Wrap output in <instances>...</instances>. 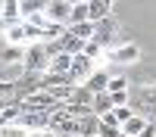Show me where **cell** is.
<instances>
[{
	"mask_svg": "<svg viewBox=\"0 0 156 137\" xmlns=\"http://www.w3.org/2000/svg\"><path fill=\"white\" fill-rule=\"evenodd\" d=\"M25 72H37V75H44L50 69V53H47V47L44 44H28L25 47Z\"/></svg>",
	"mask_w": 156,
	"mask_h": 137,
	"instance_id": "1",
	"label": "cell"
},
{
	"mask_svg": "<svg viewBox=\"0 0 156 137\" xmlns=\"http://www.w3.org/2000/svg\"><path fill=\"white\" fill-rule=\"evenodd\" d=\"M87 9H90V22H103V19H109V9L112 6H106L103 0H90Z\"/></svg>",
	"mask_w": 156,
	"mask_h": 137,
	"instance_id": "18",
	"label": "cell"
},
{
	"mask_svg": "<svg viewBox=\"0 0 156 137\" xmlns=\"http://www.w3.org/2000/svg\"><path fill=\"white\" fill-rule=\"evenodd\" d=\"M0 41H3V28H0Z\"/></svg>",
	"mask_w": 156,
	"mask_h": 137,
	"instance_id": "29",
	"label": "cell"
},
{
	"mask_svg": "<svg viewBox=\"0 0 156 137\" xmlns=\"http://www.w3.org/2000/svg\"><path fill=\"white\" fill-rule=\"evenodd\" d=\"M94 69H100V66H97V62L90 59V56L78 53V56L72 59V72H69V75H72V81H75V84H84L90 75H94Z\"/></svg>",
	"mask_w": 156,
	"mask_h": 137,
	"instance_id": "6",
	"label": "cell"
},
{
	"mask_svg": "<svg viewBox=\"0 0 156 137\" xmlns=\"http://www.w3.org/2000/svg\"><path fill=\"white\" fill-rule=\"evenodd\" d=\"M3 44H16V47H28L31 37H28V28H25V19L19 25H12V28L3 31Z\"/></svg>",
	"mask_w": 156,
	"mask_h": 137,
	"instance_id": "8",
	"label": "cell"
},
{
	"mask_svg": "<svg viewBox=\"0 0 156 137\" xmlns=\"http://www.w3.org/2000/svg\"><path fill=\"white\" fill-rule=\"evenodd\" d=\"M47 16L59 22V25H69V16H72V3L69 0H50V6H47Z\"/></svg>",
	"mask_w": 156,
	"mask_h": 137,
	"instance_id": "9",
	"label": "cell"
},
{
	"mask_svg": "<svg viewBox=\"0 0 156 137\" xmlns=\"http://www.w3.org/2000/svg\"><path fill=\"white\" fill-rule=\"evenodd\" d=\"M90 109H94V115H106V112H112V97L109 94H94V103H90Z\"/></svg>",
	"mask_w": 156,
	"mask_h": 137,
	"instance_id": "17",
	"label": "cell"
},
{
	"mask_svg": "<svg viewBox=\"0 0 156 137\" xmlns=\"http://www.w3.org/2000/svg\"><path fill=\"white\" fill-rule=\"evenodd\" d=\"M106 59H109V62H119V66H134V62L140 59V50H137V44L125 41V44H119V47L106 50Z\"/></svg>",
	"mask_w": 156,
	"mask_h": 137,
	"instance_id": "4",
	"label": "cell"
},
{
	"mask_svg": "<svg viewBox=\"0 0 156 137\" xmlns=\"http://www.w3.org/2000/svg\"><path fill=\"white\" fill-rule=\"evenodd\" d=\"M94 137H100V134H94Z\"/></svg>",
	"mask_w": 156,
	"mask_h": 137,
	"instance_id": "33",
	"label": "cell"
},
{
	"mask_svg": "<svg viewBox=\"0 0 156 137\" xmlns=\"http://www.w3.org/2000/svg\"><path fill=\"white\" fill-rule=\"evenodd\" d=\"M119 137H128V134H119Z\"/></svg>",
	"mask_w": 156,
	"mask_h": 137,
	"instance_id": "32",
	"label": "cell"
},
{
	"mask_svg": "<svg viewBox=\"0 0 156 137\" xmlns=\"http://www.w3.org/2000/svg\"><path fill=\"white\" fill-rule=\"evenodd\" d=\"M0 9H3V0H0Z\"/></svg>",
	"mask_w": 156,
	"mask_h": 137,
	"instance_id": "30",
	"label": "cell"
},
{
	"mask_svg": "<svg viewBox=\"0 0 156 137\" xmlns=\"http://www.w3.org/2000/svg\"><path fill=\"white\" fill-rule=\"evenodd\" d=\"M78 22H90V9H87V3H78V6H72L69 25H78Z\"/></svg>",
	"mask_w": 156,
	"mask_h": 137,
	"instance_id": "20",
	"label": "cell"
},
{
	"mask_svg": "<svg viewBox=\"0 0 156 137\" xmlns=\"http://www.w3.org/2000/svg\"><path fill=\"white\" fill-rule=\"evenodd\" d=\"M122 134V128H115V125H103L100 122V137H119Z\"/></svg>",
	"mask_w": 156,
	"mask_h": 137,
	"instance_id": "25",
	"label": "cell"
},
{
	"mask_svg": "<svg viewBox=\"0 0 156 137\" xmlns=\"http://www.w3.org/2000/svg\"><path fill=\"white\" fill-rule=\"evenodd\" d=\"M50 0H19V9H22V19L28 16H41V12H47Z\"/></svg>",
	"mask_w": 156,
	"mask_h": 137,
	"instance_id": "13",
	"label": "cell"
},
{
	"mask_svg": "<svg viewBox=\"0 0 156 137\" xmlns=\"http://www.w3.org/2000/svg\"><path fill=\"white\" fill-rule=\"evenodd\" d=\"M140 100H144L147 106H156V87H144V91H140Z\"/></svg>",
	"mask_w": 156,
	"mask_h": 137,
	"instance_id": "26",
	"label": "cell"
},
{
	"mask_svg": "<svg viewBox=\"0 0 156 137\" xmlns=\"http://www.w3.org/2000/svg\"><path fill=\"white\" fill-rule=\"evenodd\" d=\"M112 115H115V122H119V125H125L128 118L134 115V109H131V106H115V109H112Z\"/></svg>",
	"mask_w": 156,
	"mask_h": 137,
	"instance_id": "23",
	"label": "cell"
},
{
	"mask_svg": "<svg viewBox=\"0 0 156 137\" xmlns=\"http://www.w3.org/2000/svg\"><path fill=\"white\" fill-rule=\"evenodd\" d=\"M56 41H59V47H62V53H69V56L84 53V44H87V41H81V37H75V34L69 31V25H66V34L56 37Z\"/></svg>",
	"mask_w": 156,
	"mask_h": 137,
	"instance_id": "10",
	"label": "cell"
},
{
	"mask_svg": "<svg viewBox=\"0 0 156 137\" xmlns=\"http://www.w3.org/2000/svg\"><path fill=\"white\" fill-rule=\"evenodd\" d=\"M69 3H72V6H78V3H90V0H69Z\"/></svg>",
	"mask_w": 156,
	"mask_h": 137,
	"instance_id": "27",
	"label": "cell"
},
{
	"mask_svg": "<svg viewBox=\"0 0 156 137\" xmlns=\"http://www.w3.org/2000/svg\"><path fill=\"white\" fill-rule=\"evenodd\" d=\"M22 128H28V131H47L50 128V112L44 109H22L19 106V118H16Z\"/></svg>",
	"mask_w": 156,
	"mask_h": 137,
	"instance_id": "2",
	"label": "cell"
},
{
	"mask_svg": "<svg viewBox=\"0 0 156 137\" xmlns=\"http://www.w3.org/2000/svg\"><path fill=\"white\" fill-rule=\"evenodd\" d=\"M72 59H75V56H69V53H56L53 59H50V69H47V72L69 75V72H72Z\"/></svg>",
	"mask_w": 156,
	"mask_h": 137,
	"instance_id": "14",
	"label": "cell"
},
{
	"mask_svg": "<svg viewBox=\"0 0 156 137\" xmlns=\"http://www.w3.org/2000/svg\"><path fill=\"white\" fill-rule=\"evenodd\" d=\"M66 112H69L75 122H81L84 115H94V109H90L87 103H66Z\"/></svg>",
	"mask_w": 156,
	"mask_h": 137,
	"instance_id": "19",
	"label": "cell"
},
{
	"mask_svg": "<svg viewBox=\"0 0 156 137\" xmlns=\"http://www.w3.org/2000/svg\"><path fill=\"white\" fill-rule=\"evenodd\" d=\"M69 31L81 41H94L97 37V22H78V25H69Z\"/></svg>",
	"mask_w": 156,
	"mask_h": 137,
	"instance_id": "15",
	"label": "cell"
},
{
	"mask_svg": "<svg viewBox=\"0 0 156 137\" xmlns=\"http://www.w3.org/2000/svg\"><path fill=\"white\" fill-rule=\"evenodd\" d=\"M78 134H81V137L100 134V115H84L81 122H78Z\"/></svg>",
	"mask_w": 156,
	"mask_h": 137,
	"instance_id": "16",
	"label": "cell"
},
{
	"mask_svg": "<svg viewBox=\"0 0 156 137\" xmlns=\"http://www.w3.org/2000/svg\"><path fill=\"white\" fill-rule=\"evenodd\" d=\"M147 125H150V118H147V115H137V112H134V115L122 125V134H128V137H140V131H144Z\"/></svg>",
	"mask_w": 156,
	"mask_h": 137,
	"instance_id": "12",
	"label": "cell"
},
{
	"mask_svg": "<svg viewBox=\"0 0 156 137\" xmlns=\"http://www.w3.org/2000/svg\"><path fill=\"white\" fill-rule=\"evenodd\" d=\"M115 91H128V78H125V75H112V78H109L106 94H115Z\"/></svg>",
	"mask_w": 156,
	"mask_h": 137,
	"instance_id": "22",
	"label": "cell"
},
{
	"mask_svg": "<svg viewBox=\"0 0 156 137\" xmlns=\"http://www.w3.org/2000/svg\"><path fill=\"white\" fill-rule=\"evenodd\" d=\"M103 3H106V6H112V3H115V0H103Z\"/></svg>",
	"mask_w": 156,
	"mask_h": 137,
	"instance_id": "28",
	"label": "cell"
},
{
	"mask_svg": "<svg viewBox=\"0 0 156 137\" xmlns=\"http://www.w3.org/2000/svg\"><path fill=\"white\" fill-rule=\"evenodd\" d=\"M109 97H112V106H128L131 91H115V94H109Z\"/></svg>",
	"mask_w": 156,
	"mask_h": 137,
	"instance_id": "24",
	"label": "cell"
},
{
	"mask_svg": "<svg viewBox=\"0 0 156 137\" xmlns=\"http://www.w3.org/2000/svg\"><path fill=\"white\" fill-rule=\"evenodd\" d=\"M50 128L53 131H59V134H66V137H72V134H78V122L66 112V103L62 106H56L53 112H50Z\"/></svg>",
	"mask_w": 156,
	"mask_h": 137,
	"instance_id": "3",
	"label": "cell"
},
{
	"mask_svg": "<svg viewBox=\"0 0 156 137\" xmlns=\"http://www.w3.org/2000/svg\"><path fill=\"white\" fill-rule=\"evenodd\" d=\"M22 62H25V47L0 41V66H22Z\"/></svg>",
	"mask_w": 156,
	"mask_h": 137,
	"instance_id": "7",
	"label": "cell"
},
{
	"mask_svg": "<svg viewBox=\"0 0 156 137\" xmlns=\"http://www.w3.org/2000/svg\"><path fill=\"white\" fill-rule=\"evenodd\" d=\"M72 103H94V91H87L84 84H75V94H72Z\"/></svg>",
	"mask_w": 156,
	"mask_h": 137,
	"instance_id": "21",
	"label": "cell"
},
{
	"mask_svg": "<svg viewBox=\"0 0 156 137\" xmlns=\"http://www.w3.org/2000/svg\"><path fill=\"white\" fill-rule=\"evenodd\" d=\"M72 137H81V134H72Z\"/></svg>",
	"mask_w": 156,
	"mask_h": 137,
	"instance_id": "31",
	"label": "cell"
},
{
	"mask_svg": "<svg viewBox=\"0 0 156 137\" xmlns=\"http://www.w3.org/2000/svg\"><path fill=\"white\" fill-rule=\"evenodd\" d=\"M109 78H112V75H109L106 69H94V75H90V78L84 81V87H87V91H94V94H106Z\"/></svg>",
	"mask_w": 156,
	"mask_h": 137,
	"instance_id": "11",
	"label": "cell"
},
{
	"mask_svg": "<svg viewBox=\"0 0 156 137\" xmlns=\"http://www.w3.org/2000/svg\"><path fill=\"white\" fill-rule=\"evenodd\" d=\"M19 106H22V109H44V112H53V109L62 106V103H59V100L50 94V91H34L31 97H25Z\"/></svg>",
	"mask_w": 156,
	"mask_h": 137,
	"instance_id": "5",
	"label": "cell"
}]
</instances>
